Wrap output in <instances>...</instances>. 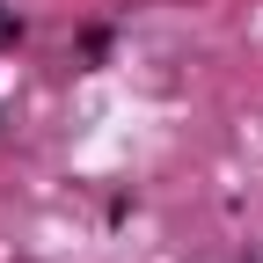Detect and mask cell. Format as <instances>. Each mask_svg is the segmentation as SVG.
<instances>
[{
	"label": "cell",
	"instance_id": "6da1fadb",
	"mask_svg": "<svg viewBox=\"0 0 263 263\" xmlns=\"http://www.w3.org/2000/svg\"><path fill=\"white\" fill-rule=\"evenodd\" d=\"M0 44H15V15L8 8H0Z\"/></svg>",
	"mask_w": 263,
	"mask_h": 263
}]
</instances>
